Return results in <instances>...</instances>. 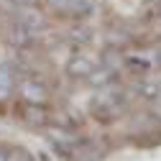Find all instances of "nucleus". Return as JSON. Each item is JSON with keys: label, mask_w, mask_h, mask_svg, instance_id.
<instances>
[{"label": "nucleus", "mask_w": 161, "mask_h": 161, "mask_svg": "<svg viewBox=\"0 0 161 161\" xmlns=\"http://www.w3.org/2000/svg\"><path fill=\"white\" fill-rule=\"evenodd\" d=\"M125 110H128L125 90L118 82H110L108 87L97 90L92 95V100H90V113H92L95 120H100V123H113V120H118Z\"/></svg>", "instance_id": "1"}, {"label": "nucleus", "mask_w": 161, "mask_h": 161, "mask_svg": "<svg viewBox=\"0 0 161 161\" xmlns=\"http://www.w3.org/2000/svg\"><path fill=\"white\" fill-rule=\"evenodd\" d=\"M44 133H46V138H49L51 148L56 151V156H62V158H67V161H74V153H77L79 143H82V138L77 136V130L64 128V125L56 123V125H46Z\"/></svg>", "instance_id": "2"}, {"label": "nucleus", "mask_w": 161, "mask_h": 161, "mask_svg": "<svg viewBox=\"0 0 161 161\" xmlns=\"http://www.w3.org/2000/svg\"><path fill=\"white\" fill-rule=\"evenodd\" d=\"M15 92H18V97H21L23 105H46L51 100L49 85L44 82V79H38V77H21Z\"/></svg>", "instance_id": "3"}, {"label": "nucleus", "mask_w": 161, "mask_h": 161, "mask_svg": "<svg viewBox=\"0 0 161 161\" xmlns=\"http://www.w3.org/2000/svg\"><path fill=\"white\" fill-rule=\"evenodd\" d=\"M153 67V54L148 51H128L123 54V69L133 77H146Z\"/></svg>", "instance_id": "4"}, {"label": "nucleus", "mask_w": 161, "mask_h": 161, "mask_svg": "<svg viewBox=\"0 0 161 161\" xmlns=\"http://www.w3.org/2000/svg\"><path fill=\"white\" fill-rule=\"evenodd\" d=\"M15 21L21 23L26 31H31L33 36L41 33L46 28V15L38 10V5H28V8H15Z\"/></svg>", "instance_id": "5"}, {"label": "nucleus", "mask_w": 161, "mask_h": 161, "mask_svg": "<svg viewBox=\"0 0 161 161\" xmlns=\"http://www.w3.org/2000/svg\"><path fill=\"white\" fill-rule=\"evenodd\" d=\"M95 69H97L95 59H92V56H87V54H82V51L72 54V56L67 59V67H64V72H67L72 79H87Z\"/></svg>", "instance_id": "6"}, {"label": "nucleus", "mask_w": 161, "mask_h": 161, "mask_svg": "<svg viewBox=\"0 0 161 161\" xmlns=\"http://www.w3.org/2000/svg\"><path fill=\"white\" fill-rule=\"evenodd\" d=\"M33 33L31 31H26L21 23H18L15 21V18H13V21H10V26L5 28V41L10 44V46H15V49H28V46H33Z\"/></svg>", "instance_id": "7"}, {"label": "nucleus", "mask_w": 161, "mask_h": 161, "mask_svg": "<svg viewBox=\"0 0 161 161\" xmlns=\"http://www.w3.org/2000/svg\"><path fill=\"white\" fill-rule=\"evenodd\" d=\"M21 118H23V123L33 125V128H46L49 125V110L46 105H23L21 103Z\"/></svg>", "instance_id": "8"}, {"label": "nucleus", "mask_w": 161, "mask_h": 161, "mask_svg": "<svg viewBox=\"0 0 161 161\" xmlns=\"http://www.w3.org/2000/svg\"><path fill=\"white\" fill-rule=\"evenodd\" d=\"M15 87H18V77H15L13 67L0 64V103H8L15 95Z\"/></svg>", "instance_id": "9"}, {"label": "nucleus", "mask_w": 161, "mask_h": 161, "mask_svg": "<svg viewBox=\"0 0 161 161\" xmlns=\"http://www.w3.org/2000/svg\"><path fill=\"white\" fill-rule=\"evenodd\" d=\"M97 0H69V18L72 21H85V18L95 15Z\"/></svg>", "instance_id": "10"}, {"label": "nucleus", "mask_w": 161, "mask_h": 161, "mask_svg": "<svg viewBox=\"0 0 161 161\" xmlns=\"http://www.w3.org/2000/svg\"><path fill=\"white\" fill-rule=\"evenodd\" d=\"M136 92L143 97V100H151V103H153V100L158 97V92H161V82H158V79H151V77L146 74L143 79H138Z\"/></svg>", "instance_id": "11"}, {"label": "nucleus", "mask_w": 161, "mask_h": 161, "mask_svg": "<svg viewBox=\"0 0 161 161\" xmlns=\"http://www.w3.org/2000/svg\"><path fill=\"white\" fill-rule=\"evenodd\" d=\"M115 79V72L113 69H108V67H97L90 77H87V85L90 87H95V90H103V87H108L110 82Z\"/></svg>", "instance_id": "12"}, {"label": "nucleus", "mask_w": 161, "mask_h": 161, "mask_svg": "<svg viewBox=\"0 0 161 161\" xmlns=\"http://www.w3.org/2000/svg\"><path fill=\"white\" fill-rule=\"evenodd\" d=\"M44 5L56 18H69V0H44Z\"/></svg>", "instance_id": "13"}, {"label": "nucleus", "mask_w": 161, "mask_h": 161, "mask_svg": "<svg viewBox=\"0 0 161 161\" xmlns=\"http://www.w3.org/2000/svg\"><path fill=\"white\" fill-rule=\"evenodd\" d=\"M69 36H72V41H74V44H87L92 33H90L87 28H74V31H72Z\"/></svg>", "instance_id": "14"}, {"label": "nucleus", "mask_w": 161, "mask_h": 161, "mask_svg": "<svg viewBox=\"0 0 161 161\" xmlns=\"http://www.w3.org/2000/svg\"><path fill=\"white\" fill-rule=\"evenodd\" d=\"M15 3V8H28V5H38L41 0H13Z\"/></svg>", "instance_id": "15"}, {"label": "nucleus", "mask_w": 161, "mask_h": 161, "mask_svg": "<svg viewBox=\"0 0 161 161\" xmlns=\"http://www.w3.org/2000/svg\"><path fill=\"white\" fill-rule=\"evenodd\" d=\"M0 161H10V148L8 146H0Z\"/></svg>", "instance_id": "16"}, {"label": "nucleus", "mask_w": 161, "mask_h": 161, "mask_svg": "<svg viewBox=\"0 0 161 161\" xmlns=\"http://www.w3.org/2000/svg\"><path fill=\"white\" fill-rule=\"evenodd\" d=\"M153 110H156V115L161 118V92H158V97L153 100Z\"/></svg>", "instance_id": "17"}, {"label": "nucleus", "mask_w": 161, "mask_h": 161, "mask_svg": "<svg viewBox=\"0 0 161 161\" xmlns=\"http://www.w3.org/2000/svg\"><path fill=\"white\" fill-rule=\"evenodd\" d=\"M21 161H33V158H31V156H28V153L23 151V156H21Z\"/></svg>", "instance_id": "18"}, {"label": "nucleus", "mask_w": 161, "mask_h": 161, "mask_svg": "<svg viewBox=\"0 0 161 161\" xmlns=\"http://www.w3.org/2000/svg\"><path fill=\"white\" fill-rule=\"evenodd\" d=\"M38 161H49V156L46 153H38Z\"/></svg>", "instance_id": "19"}, {"label": "nucleus", "mask_w": 161, "mask_h": 161, "mask_svg": "<svg viewBox=\"0 0 161 161\" xmlns=\"http://www.w3.org/2000/svg\"><path fill=\"white\" fill-rule=\"evenodd\" d=\"M158 18H161V13H158Z\"/></svg>", "instance_id": "20"}]
</instances>
